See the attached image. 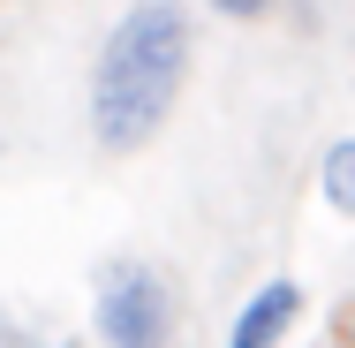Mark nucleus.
I'll use <instances>...</instances> for the list:
<instances>
[{
	"label": "nucleus",
	"instance_id": "obj_6",
	"mask_svg": "<svg viewBox=\"0 0 355 348\" xmlns=\"http://www.w3.org/2000/svg\"><path fill=\"white\" fill-rule=\"evenodd\" d=\"M0 348H46L38 333H23V326H0Z\"/></svg>",
	"mask_w": 355,
	"mask_h": 348
},
{
	"label": "nucleus",
	"instance_id": "obj_1",
	"mask_svg": "<svg viewBox=\"0 0 355 348\" xmlns=\"http://www.w3.org/2000/svg\"><path fill=\"white\" fill-rule=\"evenodd\" d=\"M182 76H189V15L174 0H137L98 46L91 137L106 151H144L166 129V114L182 99Z\"/></svg>",
	"mask_w": 355,
	"mask_h": 348
},
{
	"label": "nucleus",
	"instance_id": "obj_4",
	"mask_svg": "<svg viewBox=\"0 0 355 348\" xmlns=\"http://www.w3.org/2000/svg\"><path fill=\"white\" fill-rule=\"evenodd\" d=\"M325 205H333V212H355V144L348 137L325 144Z\"/></svg>",
	"mask_w": 355,
	"mask_h": 348
},
{
	"label": "nucleus",
	"instance_id": "obj_5",
	"mask_svg": "<svg viewBox=\"0 0 355 348\" xmlns=\"http://www.w3.org/2000/svg\"><path fill=\"white\" fill-rule=\"evenodd\" d=\"M212 8H219V15H234V23H257L272 0H212Z\"/></svg>",
	"mask_w": 355,
	"mask_h": 348
},
{
	"label": "nucleus",
	"instance_id": "obj_3",
	"mask_svg": "<svg viewBox=\"0 0 355 348\" xmlns=\"http://www.w3.org/2000/svg\"><path fill=\"white\" fill-rule=\"evenodd\" d=\"M295 318H302V288H295V280H265V288L234 310L227 348H280L287 333H295Z\"/></svg>",
	"mask_w": 355,
	"mask_h": 348
},
{
	"label": "nucleus",
	"instance_id": "obj_2",
	"mask_svg": "<svg viewBox=\"0 0 355 348\" xmlns=\"http://www.w3.org/2000/svg\"><path fill=\"white\" fill-rule=\"evenodd\" d=\"M91 326L106 348H166L174 341V295L151 265H114L98 303H91Z\"/></svg>",
	"mask_w": 355,
	"mask_h": 348
}]
</instances>
